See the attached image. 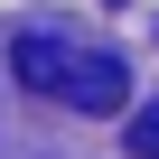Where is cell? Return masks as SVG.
<instances>
[{
    "instance_id": "cell-1",
    "label": "cell",
    "mask_w": 159,
    "mask_h": 159,
    "mask_svg": "<svg viewBox=\"0 0 159 159\" xmlns=\"http://www.w3.org/2000/svg\"><path fill=\"white\" fill-rule=\"evenodd\" d=\"M75 56H84L75 38H47V28H28V38L10 47V75H19L28 94H66V75H75Z\"/></svg>"
},
{
    "instance_id": "cell-2",
    "label": "cell",
    "mask_w": 159,
    "mask_h": 159,
    "mask_svg": "<svg viewBox=\"0 0 159 159\" xmlns=\"http://www.w3.org/2000/svg\"><path fill=\"white\" fill-rule=\"evenodd\" d=\"M56 103H75V112H122V103H131V75H122V56H94V47H84Z\"/></svg>"
},
{
    "instance_id": "cell-3",
    "label": "cell",
    "mask_w": 159,
    "mask_h": 159,
    "mask_svg": "<svg viewBox=\"0 0 159 159\" xmlns=\"http://www.w3.org/2000/svg\"><path fill=\"white\" fill-rule=\"evenodd\" d=\"M122 150H131V159H159V103H150V112H131V122H122Z\"/></svg>"
}]
</instances>
